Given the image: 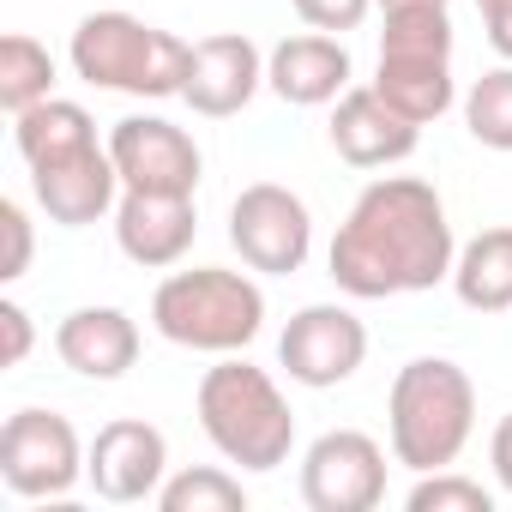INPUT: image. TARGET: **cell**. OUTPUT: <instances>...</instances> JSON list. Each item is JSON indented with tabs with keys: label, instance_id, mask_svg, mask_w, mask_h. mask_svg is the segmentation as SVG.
Listing matches in <instances>:
<instances>
[{
	"label": "cell",
	"instance_id": "cell-6",
	"mask_svg": "<svg viewBox=\"0 0 512 512\" xmlns=\"http://www.w3.org/2000/svg\"><path fill=\"white\" fill-rule=\"evenodd\" d=\"M85 452L61 410H13L0 428V482L19 500H67L85 476Z\"/></svg>",
	"mask_w": 512,
	"mask_h": 512
},
{
	"label": "cell",
	"instance_id": "cell-5",
	"mask_svg": "<svg viewBox=\"0 0 512 512\" xmlns=\"http://www.w3.org/2000/svg\"><path fill=\"white\" fill-rule=\"evenodd\" d=\"M67 61L97 91H121V97H181L193 43H181L163 25H145L133 13H85L73 25Z\"/></svg>",
	"mask_w": 512,
	"mask_h": 512
},
{
	"label": "cell",
	"instance_id": "cell-24",
	"mask_svg": "<svg viewBox=\"0 0 512 512\" xmlns=\"http://www.w3.org/2000/svg\"><path fill=\"white\" fill-rule=\"evenodd\" d=\"M380 55H446V61H452V19H446V7L386 13Z\"/></svg>",
	"mask_w": 512,
	"mask_h": 512
},
{
	"label": "cell",
	"instance_id": "cell-8",
	"mask_svg": "<svg viewBox=\"0 0 512 512\" xmlns=\"http://www.w3.org/2000/svg\"><path fill=\"white\" fill-rule=\"evenodd\" d=\"M308 512H374L386 500V446L362 428H326L302 452Z\"/></svg>",
	"mask_w": 512,
	"mask_h": 512
},
{
	"label": "cell",
	"instance_id": "cell-1",
	"mask_svg": "<svg viewBox=\"0 0 512 512\" xmlns=\"http://www.w3.org/2000/svg\"><path fill=\"white\" fill-rule=\"evenodd\" d=\"M452 260H458V235H452L446 199L422 175L368 181L326 253L332 284L356 302L422 296L452 278Z\"/></svg>",
	"mask_w": 512,
	"mask_h": 512
},
{
	"label": "cell",
	"instance_id": "cell-30",
	"mask_svg": "<svg viewBox=\"0 0 512 512\" xmlns=\"http://www.w3.org/2000/svg\"><path fill=\"white\" fill-rule=\"evenodd\" d=\"M488 464H494V482H500V494H512V410L494 422V434H488Z\"/></svg>",
	"mask_w": 512,
	"mask_h": 512
},
{
	"label": "cell",
	"instance_id": "cell-25",
	"mask_svg": "<svg viewBox=\"0 0 512 512\" xmlns=\"http://www.w3.org/2000/svg\"><path fill=\"white\" fill-rule=\"evenodd\" d=\"M410 512H494V494L476 482V476H458V470H428L416 476V488L404 494Z\"/></svg>",
	"mask_w": 512,
	"mask_h": 512
},
{
	"label": "cell",
	"instance_id": "cell-31",
	"mask_svg": "<svg viewBox=\"0 0 512 512\" xmlns=\"http://www.w3.org/2000/svg\"><path fill=\"white\" fill-rule=\"evenodd\" d=\"M410 7H446V0H380V13H410Z\"/></svg>",
	"mask_w": 512,
	"mask_h": 512
},
{
	"label": "cell",
	"instance_id": "cell-23",
	"mask_svg": "<svg viewBox=\"0 0 512 512\" xmlns=\"http://www.w3.org/2000/svg\"><path fill=\"white\" fill-rule=\"evenodd\" d=\"M464 127L476 145L488 151H512V61L488 67L470 91H464Z\"/></svg>",
	"mask_w": 512,
	"mask_h": 512
},
{
	"label": "cell",
	"instance_id": "cell-9",
	"mask_svg": "<svg viewBox=\"0 0 512 512\" xmlns=\"http://www.w3.org/2000/svg\"><path fill=\"white\" fill-rule=\"evenodd\" d=\"M362 362H368V326L338 302H308L302 314H290L278 338V368L308 392H332L356 380Z\"/></svg>",
	"mask_w": 512,
	"mask_h": 512
},
{
	"label": "cell",
	"instance_id": "cell-15",
	"mask_svg": "<svg viewBox=\"0 0 512 512\" xmlns=\"http://www.w3.org/2000/svg\"><path fill=\"white\" fill-rule=\"evenodd\" d=\"M193 235H199L193 193H121V205H115V247L145 272L181 266Z\"/></svg>",
	"mask_w": 512,
	"mask_h": 512
},
{
	"label": "cell",
	"instance_id": "cell-21",
	"mask_svg": "<svg viewBox=\"0 0 512 512\" xmlns=\"http://www.w3.org/2000/svg\"><path fill=\"white\" fill-rule=\"evenodd\" d=\"M49 97H55V55L37 37L7 31L0 37V109L25 115V109H37Z\"/></svg>",
	"mask_w": 512,
	"mask_h": 512
},
{
	"label": "cell",
	"instance_id": "cell-18",
	"mask_svg": "<svg viewBox=\"0 0 512 512\" xmlns=\"http://www.w3.org/2000/svg\"><path fill=\"white\" fill-rule=\"evenodd\" d=\"M398 115H410L416 127L440 121L452 103H458V85H452V61L446 55H380L374 79H368Z\"/></svg>",
	"mask_w": 512,
	"mask_h": 512
},
{
	"label": "cell",
	"instance_id": "cell-7",
	"mask_svg": "<svg viewBox=\"0 0 512 512\" xmlns=\"http://www.w3.org/2000/svg\"><path fill=\"white\" fill-rule=\"evenodd\" d=\"M229 247L241 253L247 272H266V278L302 272L308 253H314V211H308V199L278 187V181L241 187L235 205H229Z\"/></svg>",
	"mask_w": 512,
	"mask_h": 512
},
{
	"label": "cell",
	"instance_id": "cell-2",
	"mask_svg": "<svg viewBox=\"0 0 512 512\" xmlns=\"http://www.w3.org/2000/svg\"><path fill=\"white\" fill-rule=\"evenodd\" d=\"M476 434V380L452 356H416L386 392V446L404 470H452Z\"/></svg>",
	"mask_w": 512,
	"mask_h": 512
},
{
	"label": "cell",
	"instance_id": "cell-4",
	"mask_svg": "<svg viewBox=\"0 0 512 512\" xmlns=\"http://www.w3.org/2000/svg\"><path fill=\"white\" fill-rule=\"evenodd\" d=\"M151 326L175 350L241 356L253 338L266 332V290L247 272H229V266L169 272L157 284V296H151Z\"/></svg>",
	"mask_w": 512,
	"mask_h": 512
},
{
	"label": "cell",
	"instance_id": "cell-12",
	"mask_svg": "<svg viewBox=\"0 0 512 512\" xmlns=\"http://www.w3.org/2000/svg\"><path fill=\"white\" fill-rule=\"evenodd\" d=\"M266 85V55L253 37L241 31H217V37H199L193 43V61H187V85H181V103L205 121H229L241 115Z\"/></svg>",
	"mask_w": 512,
	"mask_h": 512
},
{
	"label": "cell",
	"instance_id": "cell-13",
	"mask_svg": "<svg viewBox=\"0 0 512 512\" xmlns=\"http://www.w3.org/2000/svg\"><path fill=\"white\" fill-rule=\"evenodd\" d=\"M326 133H332V151L350 169H392V163L416 157V145H422V127L410 115H398L374 85H350L332 103Z\"/></svg>",
	"mask_w": 512,
	"mask_h": 512
},
{
	"label": "cell",
	"instance_id": "cell-16",
	"mask_svg": "<svg viewBox=\"0 0 512 512\" xmlns=\"http://www.w3.org/2000/svg\"><path fill=\"white\" fill-rule=\"evenodd\" d=\"M350 49L344 37L332 31H302V37H284L272 55H266V85L272 97H284L290 109H326L350 91Z\"/></svg>",
	"mask_w": 512,
	"mask_h": 512
},
{
	"label": "cell",
	"instance_id": "cell-10",
	"mask_svg": "<svg viewBox=\"0 0 512 512\" xmlns=\"http://www.w3.org/2000/svg\"><path fill=\"white\" fill-rule=\"evenodd\" d=\"M109 157L121 175V193H199V145L187 127L163 115H127L109 127Z\"/></svg>",
	"mask_w": 512,
	"mask_h": 512
},
{
	"label": "cell",
	"instance_id": "cell-28",
	"mask_svg": "<svg viewBox=\"0 0 512 512\" xmlns=\"http://www.w3.org/2000/svg\"><path fill=\"white\" fill-rule=\"evenodd\" d=\"M0 332H7V350H0V362H7V368H19V362L31 356V338H37V332H31V314H25L13 296L0 302Z\"/></svg>",
	"mask_w": 512,
	"mask_h": 512
},
{
	"label": "cell",
	"instance_id": "cell-22",
	"mask_svg": "<svg viewBox=\"0 0 512 512\" xmlns=\"http://www.w3.org/2000/svg\"><path fill=\"white\" fill-rule=\"evenodd\" d=\"M157 506L163 512H247V488L223 464H193L157 488Z\"/></svg>",
	"mask_w": 512,
	"mask_h": 512
},
{
	"label": "cell",
	"instance_id": "cell-17",
	"mask_svg": "<svg viewBox=\"0 0 512 512\" xmlns=\"http://www.w3.org/2000/svg\"><path fill=\"white\" fill-rule=\"evenodd\" d=\"M55 356L85 380H121L139 362V320L127 308H73L55 326Z\"/></svg>",
	"mask_w": 512,
	"mask_h": 512
},
{
	"label": "cell",
	"instance_id": "cell-26",
	"mask_svg": "<svg viewBox=\"0 0 512 512\" xmlns=\"http://www.w3.org/2000/svg\"><path fill=\"white\" fill-rule=\"evenodd\" d=\"M374 7H380V0H296V19H302L308 31H332V37H344V31H356Z\"/></svg>",
	"mask_w": 512,
	"mask_h": 512
},
{
	"label": "cell",
	"instance_id": "cell-20",
	"mask_svg": "<svg viewBox=\"0 0 512 512\" xmlns=\"http://www.w3.org/2000/svg\"><path fill=\"white\" fill-rule=\"evenodd\" d=\"M13 145L25 157V169H43V163H61V157H79L97 145V121L67 103V97H49L25 115H13Z\"/></svg>",
	"mask_w": 512,
	"mask_h": 512
},
{
	"label": "cell",
	"instance_id": "cell-27",
	"mask_svg": "<svg viewBox=\"0 0 512 512\" xmlns=\"http://www.w3.org/2000/svg\"><path fill=\"white\" fill-rule=\"evenodd\" d=\"M0 229H7V260H0V284H19L31 272V211L19 199H0Z\"/></svg>",
	"mask_w": 512,
	"mask_h": 512
},
{
	"label": "cell",
	"instance_id": "cell-29",
	"mask_svg": "<svg viewBox=\"0 0 512 512\" xmlns=\"http://www.w3.org/2000/svg\"><path fill=\"white\" fill-rule=\"evenodd\" d=\"M476 13H482V31H488L494 55L512 61V0H476Z\"/></svg>",
	"mask_w": 512,
	"mask_h": 512
},
{
	"label": "cell",
	"instance_id": "cell-11",
	"mask_svg": "<svg viewBox=\"0 0 512 512\" xmlns=\"http://www.w3.org/2000/svg\"><path fill=\"white\" fill-rule=\"evenodd\" d=\"M85 482L109 506L157 500V488L169 482V440H163V428L145 422V416L103 422L97 440H91V452H85Z\"/></svg>",
	"mask_w": 512,
	"mask_h": 512
},
{
	"label": "cell",
	"instance_id": "cell-3",
	"mask_svg": "<svg viewBox=\"0 0 512 512\" xmlns=\"http://www.w3.org/2000/svg\"><path fill=\"white\" fill-rule=\"evenodd\" d=\"M193 410L223 464L278 470L296 452V410H290L284 386L266 368H253L247 356H217V368H205V380H199Z\"/></svg>",
	"mask_w": 512,
	"mask_h": 512
},
{
	"label": "cell",
	"instance_id": "cell-14",
	"mask_svg": "<svg viewBox=\"0 0 512 512\" xmlns=\"http://www.w3.org/2000/svg\"><path fill=\"white\" fill-rule=\"evenodd\" d=\"M31 199L49 223L61 229H91L103 217H115L121 205V175H115V157L109 145H91L79 157H61V163H43L31 169Z\"/></svg>",
	"mask_w": 512,
	"mask_h": 512
},
{
	"label": "cell",
	"instance_id": "cell-19",
	"mask_svg": "<svg viewBox=\"0 0 512 512\" xmlns=\"http://www.w3.org/2000/svg\"><path fill=\"white\" fill-rule=\"evenodd\" d=\"M452 296L470 314H506L512 308V223H494V229H482L458 247Z\"/></svg>",
	"mask_w": 512,
	"mask_h": 512
}]
</instances>
